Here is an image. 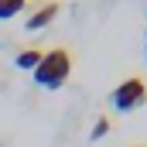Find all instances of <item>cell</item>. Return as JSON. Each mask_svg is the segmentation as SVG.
Wrapping results in <instances>:
<instances>
[{"label":"cell","mask_w":147,"mask_h":147,"mask_svg":"<svg viewBox=\"0 0 147 147\" xmlns=\"http://www.w3.org/2000/svg\"><path fill=\"white\" fill-rule=\"evenodd\" d=\"M69 75H72V51L58 45V48L45 51L41 65L34 69V82L41 89H62L69 82Z\"/></svg>","instance_id":"cell-1"},{"label":"cell","mask_w":147,"mask_h":147,"mask_svg":"<svg viewBox=\"0 0 147 147\" xmlns=\"http://www.w3.org/2000/svg\"><path fill=\"white\" fill-rule=\"evenodd\" d=\"M144 103H147V82L137 79V75L123 79V82L110 92V106L116 113H130V110H137V106H144Z\"/></svg>","instance_id":"cell-2"},{"label":"cell","mask_w":147,"mask_h":147,"mask_svg":"<svg viewBox=\"0 0 147 147\" xmlns=\"http://www.w3.org/2000/svg\"><path fill=\"white\" fill-rule=\"evenodd\" d=\"M58 10H62V3H58V0H45V3H38L34 14L24 21V28H28V31H41V28H48V24L58 17Z\"/></svg>","instance_id":"cell-3"},{"label":"cell","mask_w":147,"mask_h":147,"mask_svg":"<svg viewBox=\"0 0 147 147\" xmlns=\"http://www.w3.org/2000/svg\"><path fill=\"white\" fill-rule=\"evenodd\" d=\"M41 58H45V51H41V48H28V51H21V55H17V69L34 72L38 65H41Z\"/></svg>","instance_id":"cell-4"},{"label":"cell","mask_w":147,"mask_h":147,"mask_svg":"<svg viewBox=\"0 0 147 147\" xmlns=\"http://www.w3.org/2000/svg\"><path fill=\"white\" fill-rule=\"evenodd\" d=\"M24 7H28V0H0V21H10V17H17Z\"/></svg>","instance_id":"cell-5"},{"label":"cell","mask_w":147,"mask_h":147,"mask_svg":"<svg viewBox=\"0 0 147 147\" xmlns=\"http://www.w3.org/2000/svg\"><path fill=\"white\" fill-rule=\"evenodd\" d=\"M106 134H110V116H99V120H96V127L89 130V140H103Z\"/></svg>","instance_id":"cell-6"},{"label":"cell","mask_w":147,"mask_h":147,"mask_svg":"<svg viewBox=\"0 0 147 147\" xmlns=\"http://www.w3.org/2000/svg\"><path fill=\"white\" fill-rule=\"evenodd\" d=\"M144 55H147V34H144Z\"/></svg>","instance_id":"cell-7"},{"label":"cell","mask_w":147,"mask_h":147,"mask_svg":"<svg viewBox=\"0 0 147 147\" xmlns=\"http://www.w3.org/2000/svg\"><path fill=\"white\" fill-rule=\"evenodd\" d=\"M130 147H147V144H130Z\"/></svg>","instance_id":"cell-8"}]
</instances>
